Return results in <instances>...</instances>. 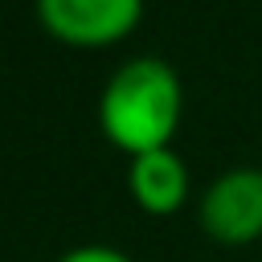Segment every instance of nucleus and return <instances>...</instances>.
Segmentation results:
<instances>
[{
	"label": "nucleus",
	"instance_id": "obj_1",
	"mask_svg": "<svg viewBox=\"0 0 262 262\" xmlns=\"http://www.w3.org/2000/svg\"><path fill=\"white\" fill-rule=\"evenodd\" d=\"M180 111H184L180 74L151 53L123 61L98 94V127L127 156L172 147Z\"/></svg>",
	"mask_w": 262,
	"mask_h": 262
},
{
	"label": "nucleus",
	"instance_id": "obj_2",
	"mask_svg": "<svg viewBox=\"0 0 262 262\" xmlns=\"http://www.w3.org/2000/svg\"><path fill=\"white\" fill-rule=\"evenodd\" d=\"M196 217H201L205 237H213L217 246L262 242V168L221 172L201 192Z\"/></svg>",
	"mask_w": 262,
	"mask_h": 262
},
{
	"label": "nucleus",
	"instance_id": "obj_3",
	"mask_svg": "<svg viewBox=\"0 0 262 262\" xmlns=\"http://www.w3.org/2000/svg\"><path fill=\"white\" fill-rule=\"evenodd\" d=\"M143 16V0H37L41 29L74 49L119 45Z\"/></svg>",
	"mask_w": 262,
	"mask_h": 262
},
{
	"label": "nucleus",
	"instance_id": "obj_4",
	"mask_svg": "<svg viewBox=\"0 0 262 262\" xmlns=\"http://www.w3.org/2000/svg\"><path fill=\"white\" fill-rule=\"evenodd\" d=\"M127 188L131 201L151 217H172L188 201V168L172 147H156L143 156H131L127 164Z\"/></svg>",
	"mask_w": 262,
	"mask_h": 262
},
{
	"label": "nucleus",
	"instance_id": "obj_5",
	"mask_svg": "<svg viewBox=\"0 0 262 262\" xmlns=\"http://www.w3.org/2000/svg\"><path fill=\"white\" fill-rule=\"evenodd\" d=\"M57 262H135V258L123 254V250H115V246H74Z\"/></svg>",
	"mask_w": 262,
	"mask_h": 262
}]
</instances>
